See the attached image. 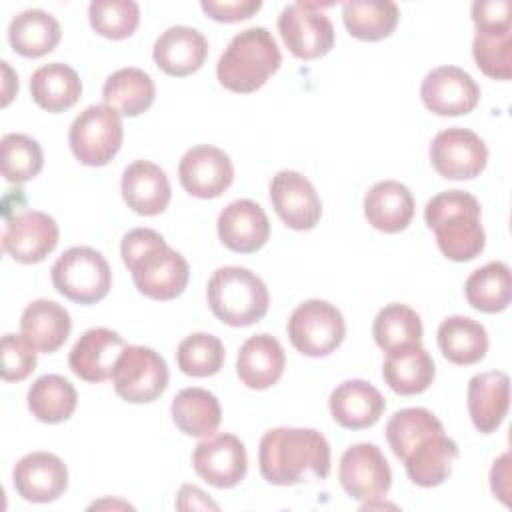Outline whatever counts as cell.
I'll list each match as a JSON object with an SVG mask.
<instances>
[{"label": "cell", "mask_w": 512, "mask_h": 512, "mask_svg": "<svg viewBox=\"0 0 512 512\" xmlns=\"http://www.w3.org/2000/svg\"><path fill=\"white\" fill-rule=\"evenodd\" d=\"M260 474L268 484L292 486L330 474V444L314 428H272L260 440Z\"/></svg>", "instance_id": "obj_1"}, {"label": "cell", "mask_w": 512, "mask_h": 512, "mask_svg": "<svg viewBox=\"0 0 512 512\" xmlns=\"http://www.w3.org/2000/svg\"><path fill=\"white\" fill-rule=\"evenodd\" d=\"M120 256L132 272L134 286L146 298L172 300L188 284L190 268L186 258L152 228H134L124 234Z\"/></svg>", "instance_id": "obj_2"}, {"label": "cell", "mask_w": 512, "mask_h": 512, "mask_svg": "<svg viewBox=\"0 0 512 512\" xmlns=\"http://www.w3.org/2000/svg\"><path fill=\"white\" fill-rule=\"evenodd\" d=\"M424 220L436 236L440 252L454 262L480 256L486 234L480 224V202L464 190H444L424 208Z\"/></svg>", "instance_id": "obj_3"}, {"label": "cell", "mask_w": 512, "mask_h": 512, "mask_svg": "<svg viewBox=\"0 0 512 512\" xmlns=\"http://www.w3.org/2000/svg\"><path fill=\"white\" fill-rule=\"evenodd\" d=\"M280 48L262 26H252L238 32L216 64L218 82L238 94H250L280 68Z\"/></svg>", "instance_id": "obj_4"}, {"label": "cell", "mask_w": 512, "mask_h": 512, "mask_svg": "<svg viewBox=\"0 0 512 512\" xmlns=\"http://www.w3.org/2000/svg\"><path fill=\"white\" fill-rule=\"evenodd\" d=\"M206 300L212 314L228 326H250L268 312L270 296L260 276L242 266L214 270L206 286Z\"/></svg>", "instance_id": "obj_5"}, {"label": "cell", "mask_w": 512, "mask_h": 512, "mask_svg": "<svg viewBox=\"0 0 512 512\" xmlns=\"http://www.w3.org/2000/svg\"><path fill=\"white\" fill-rule=\"evenodd\" d=\"M472 20L476 36L472 56L476 66L494 80H510L512 76V18L508 0L474 2Z\"/></svg>", "instance_id": "obj_6"}, {"label": "cell", "mask_w": 512, "mask_h": 512, "mask_svg": "<svg viewBox=\"0 0 512 512\" xmlns=\"http://www.w3.org/2000/svg\"><path fill=\"white\" fill-rule=\"evenodd\" d=\"M54 288L76 304L100 302L112 286V270L106 258L88 246L68 248L50 270Z\"/></svg>", "instance_id": "obj_7"}, {"label": "cell", "mask_w": 512, "mask_h": 512, "mask_svg": "<svg viewBox=\"0 0 512 512\" xmlns=\"http://www.w3.org/2000/svg\"><path fill=\"white\" fill-rule=\"evenodd\" d=\"M122 138L120 114L106 104L84 108L68 132L72 154L86 166H106L118 154Z\"/></svg>", "instance_id": "obj_8"}, {"label": "cell", "mask_w": 512, "mask_h": 512, "mask_svg": "<svg viewBox=\"0 0 512 512\" xmlns=\"http://www.w3.org/2000/svg\"><path fill=\"white\" fill-rule=\"evenodd\" d=\"M346 324L342 312L326 300L302 302L288 320L292 346L312 358L332 354L344 340Z\"/></svg>", "instance_id": "obj_9"}, {"label": "cell", "mask_w": 512, "mask_h": 512, "mask_svg": "<svg viewBox=\"0 0 512 512\" xmlns=\"http://www.w3.org/2000/svg\"><path fill=\"white\" fill-rule=\"evenodd\" d=\"M116 394L130 404L154 402L168 386L166 360L148 346H126L112 372Z\"/></svg>", "instance_id": "obj_10"}, {"label": "cell", "mask_w": 512, "mask_h": 512, "mask_svg": "<svg viewBox=\"0 0 512 512\" xmlns=\"http://www.w3.org/2000/svg\"><path fill=\"white\" fill-rule=\"evenodd\" d=\"M278 32L288 50L300 60L326 56L334 46V26L320 4L294 2L278 16Z\"/></svg>", "instance_id": "obj_11"}, {"label": "cell", "mask_w": 512, "mask_h": 512, "mask_svg": "<svg viewBox=\"0 0 512 512\" xmlns=\"http://www.w3.org/2000/svg\"><path fill=\"white\" fill-rule=\"evenodd\" d=\"M338 478L346 494L366 506L382 500L392 486V470L382 450L370 442L354 444L342 454Z\"/></svg>", "instance_id": "obj_12"}, {"label": "cell", "mask_w": 512, "mask_h": 512, "mask_svg": "<svg viewBox=\"0 0 512 512\" xmlns=\"http://www.w3.org/2000/svg\"><path fill=\"white\" fill-rule=\"evenodd\" d=\"M434 170L448 180H470L480 176L488 162L484 140L468 128H446L430 144Z\"/></svg>", "instance_id": "obj_13"}, {"label": "cell", "mask_w": 512, "mask_h": 512, "mask_svg": "<svg viewBox=\"0 0 512 512\" xmlns=\"http://www.w3.org/2000/svg\"><path fill=\"white\" fill-rule=\"evenodd\" d=\"M56 220L40 210H22L6 216L2 248L20 264L42 262L58 244Z\"/></svg>", "instance_id": "obj_14"}, {"label": "cell", "mask_w": 512, "mask_h": 512, "mask_svg": "<svg viewBox=\"0 0 512 512\" xmlns=\"http://www.w3.org/2000/svg\"><path fill=\"white\" fill-rule=\"evenodd\" d=\"M196 474L214 488H234L248 470L246 448L234 434H216L198 442L192 452Z\"/></svg>", "instance_id": "obj_15"}, {"label": "cell", "mask_w": 512, "mask_h": 512, "mask_svg": "<svg viewBox=\"0 0 512 512\" xmlns=\"http://www.w3.org/2000/svg\"><path fill=\"white\" fill-rule=\"evenodd\" d=\"M424 106L438 116H462L480 102V88L474 78L458 66L430 70L420 86Z\"/></svg>", "instance_id": "obj_16"}, {"label": "cell", "mask_w": 512, "mask_h": 512, "mask_svg": "<svg viewBox=\"0 0 512 512\" xmlns=\"http://www.w3.org/2000/svg\"><path fill=\"white\" fill-rule=\"evenodd\" d=\"M178 178L182 188L196 198L208 200L224 194L234 180V166L230 156L208 144L186 150L178 164Z\"/></svg>", "instance_id": "obj_17"}, {"label": "cell", "mask_w": 512, "mask_h": 512, "mask_svg": "<svg viewBox=\"0 0 512 512\" xmlns=\"http://www.w3.org/2000/svg\"><path fill=\"white\" fill-rule=\"evenodd\" d=\"M270 202L292 230H312L322 216V202L312 182L296 170H280L270 182Z\"/></svg>", "instance_id": "obj_18"}, {"label": "cell", "mask_w": 512, "mask_h": 512, "mask_svg": "<svg viewBox=\"0 0 512 512\" xmlns=\"http://www.w3.org/2000/svg\"><path fill=\"white\" fill-rule=\"evenodd\" d=\"M12 482L26 502H52L68 488V468L52 452H30L22 456L14 470Z\"/></svg>", "instance_id": "obj_19"}, {"label": "cell", "mask_w": 512, "mask_h": 512, "mask_svg": "<svg viewBox=\"0 0 512 512\" xmlns=\"http://www.w3.org/2000/svg\"><path fill=\"white\" fill-rule=\"evenodd\" d=\"M128 344L124 338L110 328L86 330L70 350V370L86 382H104L112 378L116 360Z\"/></svg>", "instance_id": "obj_20"}, {"label": "cell", "mask_w": 512, "mask_h": 512, "mask_svg": "<svg viewBox=\"0 0 512 512\" xmlns=\"http://www.w3.org/2000/svg\"><path fill=\"white\" fill-rule=\"evenodd\" d=\"M220 242L240 254L260 250L270 238V222L266 212L254 200L242 198L230 202L218 216Z\"/></svg>", "instance_id": "obj_21"}, {"label": "cell", "mask_w": 512, "mask_h": 512, "mask_svg": "<svg viewBox=\"0 0 512 512\" xmlns=\"http://www.w3.org/2000/svg\"><path fill=\"white\" fill-rule=\"evenodd\" d=\"M208 56V40L190 26H170L154 42L152 58L168 76H190L202 68Z\"/></svg>", "instance_id": "obj_22"}, {"label": "cell", "mask_w": 512, "mask_h": 512, "mask_svg": "<svg viewBox=\"0 0 512 512\" xmlns=\"http://www.w3.org/2000/svg\"><path fill=\"white\" fill-rule=\"evenodd\" d=\"M122 198L136 214L156 216L170 204V182L166 172L148 160H136L122 172Z\"/></svg>", "instance_id": "obj_23"}, {"label": "cell", "mask_w": 512, "mask_h": 512, "mask_svg": "<svg viewBox=\"0 0 512 512\" xmlns=\"http://www.w3.org/2000/svg\"><path fill=\"white\" fill-rule=\"evenodd\" d=\"M328 406L336 424L346 430H362L380 420L386 402L370 382L354 378L338 384L332 390Z\"/></svg>", "instance_id": "obj_24"}, {"label": "cell", "mask_w": 512, "mask_h": 512, "mask_svg": "<svg viewBox=\"0 0 512 512\" xmlns=\"http://www.w3.org/2000/svg\"><path fill=\"white\" fill-rule=\"evenodd\" d=\"M286 366L282 344L270 334L250 336L238 352L236 374L240 382L252 390H266L274 386Z\"/></svg>", "instance_id": "obj_25"}, {"label": "cell", "mask_w": 512, "mask_h": 512, "mask_svg": "<svg viewBox=\"0 0 512 512\" xmlns=\"http://www.w3.org/2000/svg\"><path fill=\"white\" fill-rule=\"evenodd\" d=\"M510 406V380L500 370L482 372L468 382V412L482 434H492L506 418Z\"/></svg>", "instance_id": "obj_26"}, {"label": "cell", "mask_w": 512, "mask_h": 512, "mask_svg": "<svg viewBox=\"0 0 512 512\" xmlns=\"http://www.w3.org/2000/svg\"><path fill=\"white\" fill-rule=\"evenodd\" d=\"M458 444L444 432L422 438L404 458L408 478L422 488L440 486L452 474V466L458 458Z\"/></svg>", "instance_id": "obj_27"}, {"label": "cell", "mask_w": 512, "mask_h": 512, "mask_svg": "<svg viewBox=\"0 0 512 512\" xmlns=\"http://www.w3.org/2000/svg\"><path fill=\"white\" fill-rule=\"evenodd\" d=\"M364 216L380 232H402L414 218V196L402 182H376L364 196Z\"/></svg>", "instance_id": "obj_28"}, {"label": "cell", "mask_w": 512, "mask_h": 512, "mask_svg": "<svg viewBox=\"0 0 512 512\" xmlns=\"http://www.w3.org/2000/svg\"><path fill=\"white\" fill-rule=\"evenodd\" d=\"M72 320L64 306L54 300L38 298L30 302L20 316L22 336L44 354L56 352L70 336Z\"/></svg>", "instance_id": "obj_29"}, {"label": "cell", "mask_w": 512, "mask_h": 512, "mask_svg": "<svg viewBox=\"0 0 512 512\" xmlns=\"http://www.w3.org/2000/svg\"><path fill=\"white\" fill-rule=\"evenodd\" d=\"M434 374V360L420 344L388 352L382 366L384 382L392 392L400 396H414L424 392L432 384Z\"/></svg>", "instance_id": "obj_30"}, {"label": "cell", "mask_w": 512, "mask_h": 512, "mask_svg": "<svg viewBox=\"0 0 512 512\" xmlns=\"http://www.w3.org/2000/svg\"><path fill=\"white\" fill-rule=\"evenodd\" d=\"M60 36L62 30L58 20L40 8L16 14L8 26V42L12 50L24 58L50 54L58 46Z\"/></svg>", "instance_id": "obj_31"}, {"label": "cell", "mask_w": 512, "mask_h": 512, "mask_svg": "<svg viewBox=\"0 0 512 512\" xmlns=\"http://www.w3.org/2000/svg\"><path fill=\"white\" fill-rule=\"evenodd\" d=\"M82 94V82L74 68L62 62H50L36 68L30 76V96L46 112H64L72 108Z\"/></svg>", "instance_id": "obj_32"}, {"label": "cell", "mask_w": 512, "mask_h": 512, "mask_svg": "<svg viewBox=\"0 0 512 512\" xmlns=\"http://www.w3.org/2000/svg\"><path fill=\"white\" fill-rule=\"evenodd\" d=\"M438 348L448 362L470 366L486 356L488 332L468 316H448L438 326Z\"/></svg>", "instance_id": "obj_33"}, {"label": "cell", "mask_w": 512, "mask_h": 512, "mask_svg": "<svg viewBox=\"0 0 512 512\" xmlns=\"http://www.w3.org/2000/svg\"><path fill=\"white\" fill-rule=\"evenodd\" d=\"M172 420L186 436H212L222 420V408L218 398L204 388L180 390L170 406Z\"/></svg>", "instance_id": "obj_34"}, {"label": "cell", "mask_w": 512, "mask_h": 512, "mask_svg": "<svg viewBox=\"0 0 512 512\" xmlns=\"http://www.w3.org/2000/svg\"><path fill=\"white\" fill-rule=\"evenodd\" d=\"M156 96L154 80L140 68H120L110 74L102 88L104 104L122 116L146 112Z\"/></svg>", "instance_id": "obj_35"}, {"label": "cell", "mask_w": 512, "mask_h": 512, "mask_svg": "<svg viewBox=\"0 0 512 512\" xmlns=\"http://www.w3.org/2000/svg\"><path fill=\"white\" fill-rule=\"evenodd\" d=\"M26 400L32 416L46 424H58L74 414L78 394L64 376L44 374L32 382Z\"/></svg>", "instance_id": "obj_36"}, {"label": "cell", "mask_w": 512, "mask_h": 512, "mask_svg": "<svg viewBox=\"0 0 512 512\" xmlns=\"http://www.w3.org/2000/svg\"><path fill=\"white\" fill-rule=\"evenodd\" d=\"M464 294L474 310L486 314L504 312L512 298L510 268L504 262H490L474 270L464 284Z\"/></svg>", "instance_id": "obj_37"}, {"label": "cell", "mask_w": 512, "mask_h": 512, "mask_svg": "<svg viewBox=\"0 0 512 512\" xmlns=\"http://www.w3.org/2000/svg\"><path fill=\"white\" fill-rule=\"evenodd\" d=\"M400 12L390 0L384 2H344L342 20L350 36L364 42H378L388 38L396 24Z\"/></svg>", "instance_id": "obj_38"}, {"label": "cell", "mask_w": 512, "mask_h": 512, "mask_svg": "<svg viewBox=\"0 0 512 512\" xmlns=\"http://www.w3.org/2000/svg\"><path fill=\"white\" fill-rule=\"evenodd\" d=\"M372 336L378 348L386 354L396 352L422 340V320L416 310L406 304H388L384 306L372 324Z\"/></svg>", "instance_id": "obj_39"}, {"label": "cell", "mask_w": 512, "mask_h": 512, "mask_svg": "<svg viewBox=\"0 0 512 512\" xmlns=\"http://www.w3.org/2000/svg\"><path fill=\"white\" fill-rule=\"evenodd\" d=\"M444 432L442 422L426 408H402L386 424V440L398 460H402L422 438Z\"/></svg>", "instance_id": "obj_40"}, {"label": "cell", "mask_w": 512, "mask_h": 512, "mask_svg": "<svg viewBox=\"0 0 512 512\" xmlns=\"http://www.w3.org/2000/svg\"><path fill=\"white\" fill-rule=\"evenodd\" d=\"M224 358H226V352H224L222 340L206 332H196L186 336L176 350L178 368L186 376H194V378H206V376L218 374L224 364Z\"/></svg>", "instance_id": "obj_41"}, {"label": "cell", "mask_w": 512, "mask_h": 512, "mask_svg": "<svg viewBox=\"0 0 512 512\" xmlns=\"http://www.w3.org/2000/svg\"><path fill=\"white\" fill-rule=\"evenodd\" d=\"M88 20L96 34L110 40H124L140 24V8L132 0H92Z\"/></svg>", "instance_id": "obj_42"}, {"label": "cell", "mask_w": 512, "mask_h": 512, "mask_svg": "<svg viewBox=\"0 0 512 512\" xmlns=\"http://www.w3.org/2000/svg\"><path fill=\"white\" fill-rule=\"evenodd\" d=\"M44 154L40 144L28 134H6L2 138V176L12 184H22L40 174Z\"/></svg>", "instance_id": "obj_43"}, {"label": "cell", "mask_w": 512, "mask_h": 512, "mask_svg": "<svg viewBox=\"0 0 512 512\" xmlns=\"http://www.w3.org/2000/svg\"><path fill=\"white\" fill-rule=\"evenodd\" d=\"M0 376L4 382H20L36 368V348L20 334H4L0 342Z\"/></svg>", "instance_id": "obj_44"}, {"label": "cell", "mask_w": 512, "mask_h": 512, "mask_svg": "<svg viewBox=\"0 0 512 512\" xmlns=\"http://www.w3.org/2000/svg\"><path fill=\"white\" fill-rule=\"evenodd\" d=\"M200 8L216 22H240L252 18L260 8V0H202Z\"/></svg>", "instance_id": "obj_45"}, {"label": "cell", "mask_w": 512, "mask_h": 512, "mask_svg": "<svg viewBox=\"0 0 512 512\" xmlns=\"http://www.w3.org/2000/svg\"><path fill=\"white\" fill-rule=\"evenodd\" d=\"M176 508L178 510H218L220 506L216 502H212L208 498V494L204 490H200L198 486L192 484H184L178 490V498H176Z\"/></svg>", "instance_id": "obj_46"}, {"label": "cell", "mask_w": 512, "mask_h": 512, "mask_svg": "<svg viewBox=\"0 0 512 512\" xmlns=\"http://www.w3.org/2000/svg\"><path fill=\"white\" fill-rule=\"evenodd\" d=\"M510 454L504 452L492 466L490 470V486L492 492L508 506V496H510Z\"/></svg>", "instance_id": "obj_47"}, {"label": "cell", "mask_w": 512, "mask_h": 512, "mask_svg": "<svg viewBox=\"0 0 512 512\" xmlns=\"http://www.w3.org/2000/svg\"><path fill=\"white\" fill-rule=\"evenodd\" d=\"M2 64V70H4V76H6V82H4V98H2V106H8V102L12 100L10 98V84L12 86H16L18 88V76H14L12 74V70H10V66H8V62H0Z\"/></svg>", "instance_id": "obj_48"}]
</instances>
